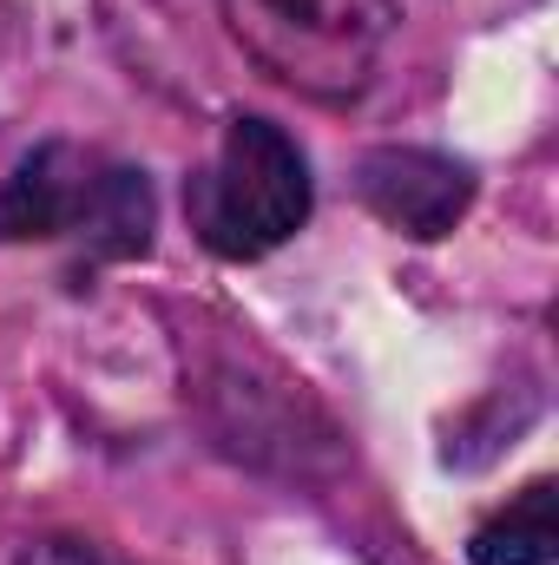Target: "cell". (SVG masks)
I'll use <instances>...</instances> for the list:
<instances>
[{
  "label": "cell",
  "mask_w": 559,
  "mask_h": 565,
  "mask_svg": "<svg viewBox=\"0 0 559 565\" xmlns=\"http://www.w3.org/2000/svg\"><path fill=\"white\" fill-rule=\"evenodd\" d=\"M151 231H158L151 178L80 139H40L0 178V244L73 237L93 264H126L151 250Z\"/></svg>",
  "instance_id": "cell-1"
},
{
  "label": "cell",
  "mask_w": 559,
  "mask_h": 565,
  "mask_svg": "<svg viewBox=\"0 0 559 565\" xmlns=\"http://www.w3.org/2000/svg\"><path fill=\"white\" fill-rule=\"evenodd\" d=\"M316 211L309 151L264 113H231L218 151L184 178L191 237L218 264H257L283 250Z\"/></svg>",
  "instance_id": "cell-2"
},
{
  "label": "cell",
  "mask_w": 559,
  "mask_h": 565,
  "mask_svg": "<svg viewBox=\"0 0 559 565\" xmlns=\"http://www.w3.org/2000/svg\"><path fill=\"white\" fill-rule=\"evenodd\" d=\"M184 395L198 408V427L218 454L238 467L277 473V480H323L342 467L336 422L303 395V382L277 375L251 342H211L198 335V355L184 369Z\"/></svg>",
  "instance_id": "cell-3"
},
{
  "label": "cell",
  "mask_w": 559,
  "mask_h": 565,
  "mask_svg": "<svg viewBox=\"0 0 559 565\" xmlns=\"http://www.w3.org/2000/svg\"><path fill=\"white\" fill-rule=\"evenodd\" d=\"M224 33L309 106H356L402 26L395 0H218Z\"/></svg>",
  "instance_id": "cell-4"
},
{
  "label": "cell",
  "mask_w": 559,
  "mask_h": 565,
  "mask_svg": "<svg viewBox=\"0 0 559 565\" xmlns=\"http://www.w3.org/2000/svg\"><path fill=\"white\" fill-rule=\"evenodd\" d=\"M356 198L389 231L434 244L474 211V171L434 145H376L356 158Z\"/></svg>",
  "instance_id": "cell-5"
},
{
  "label": "cell",
  "mask_w": 559,
  "mask_h": 565,
  "mask_svg": "<svg viewBox=\"0 0 559 565\" xmlns=\"http://www.w3.org/2000/svg\"><path fill=\"white\" fill-rule=\"evenodd\" d=\"M553 559H559V487L553 480H527L467 540V565H553Z\"/></svg>",
  "instance_id": "cell-6"
},
{
  "label": "cell",
  "mask_w": 559,
  "mask_h": 565,
  "mask_svg": "<svg viewBox=\"0 0 559 565\" xmlns=\"http://www.w3.org/2000/svg\"><path fill=\"white\" fill-rule=\"evenodd\" d=\"M13 565H139V559H126L119 546L86 540V533H40V540L20 546V559Z\"/></svg>",
  "instance_id": "cell-7"
}]
</instances>
